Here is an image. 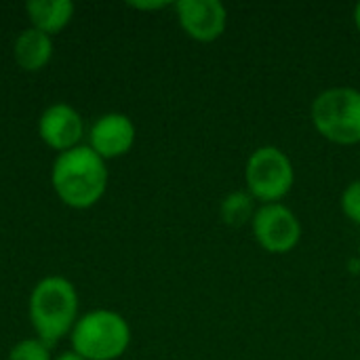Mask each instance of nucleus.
I'll return each mask as SVG.
<instances>
[{
  "label": "nucleus",
  "mask_w": 360,
  "mask_h": 360,
  "mask_svg": "<svg viewBox=\"0 0 360 360\" xmlns=\"http://www.w3.org/2000/svg\"><path fill=\"white\" fill-rule=\"evenodd\" d=\"M51 184L63 205L91 209L101 200L108 188L105 160L89 146L61 152L53 162Z\"/></svg>",
  "instance_id": "1"
},
{
  "label": "nucleus",
  "mask_w": 360,
  "mask_h": 360,
  "mask_svg": "<svg viewBox=\"0 0 360 360\" xmlns=\"http://www.w3.org/2000/svg\"><path fill=\"white\" fill-rule=\"evenodd\" d=\"M78 321V293L63 276H46L32 289L30 323L49 348L72 333Z\"/></svg>",
  "instance_id": "2"
},
{
  "label": "nucleus",
  "mask_w": 360,
  "mask_h": 360,
  "mask_svg": "<svg viewBox=\"0 0 360 360\" xmlns=\"http://www.w3.org/2000/svg\"><path fill=\"white\" fill-rule=\"evenodd\" d=\"M310 120L321 137L335 146L360 143V89L329 86L310 105Z\"/></svg>",
  "instance_id": "3"
},
{
  "label": "nucleus",
  "mask_w": 360,
  "mask_h": 360,
  "mask_svg": "<svg viewBox=\"0 0 360 360\" xmlns=\"http://www.w3.org/2000/svg\"><path fill=\"white\" fill-rule=\"evenodd\" d=\"M131 344V327L114 310H93L72 329V350L84 360L120 359Z\"/></svg>",
  "instance_id": "4"
},
{
  "label": "nucleus",
  "mask_w": 360,
  "mask_h": 360,
  "mask_svg": "<svg viewBox=\"0 0 360 360\" xmlns=\"http://www.w3.org/2000/svg\"><path fill=\"white\" fill-rule=\"evenodd\" d=\"M245 186L259 205L281 202L295 186L291 156L278 146H259L247 158Z\"/></svg>",
  "instance_id": "5"
},
{
  "label": "nucleus",
  "mask_w": 360,
  "mask_h": 360,
  "mask_svg": "<svg viewBox=\"0 0 360 360\" xmlns=\"http://www.w3.org/2000/svg\"><path fill=\"white\" fill-rule=\"evenodd\" d=\"M249 226L255 243L274 255L291 253L302 240L300 217L283 202L259 205Z\"/></svg>",
  "instance_id": "6"
},
{
  "label": "nucleus",
  "mask_w": 360,
  "mask_h": 360,
  "mask_svg": "<svg viewBox=\"0 0 360 360\" xmlns=\"http://www.w3.org/2000/svg\"><path fill=\"white\" fill-rule=\"evenodd\" d=\"M173 8L179 27L196 42H215L228 27V8L219 0H179Z\"/></svg>",
  "instance_id": "7"
},
{
  "label": "nucleus",
  "mask_w": 360,
  "mask_h": 360,
  "mask_svg": "<svg viewBox=\"0 0 360 360\" xmlns=\"http://www.w3.org/2000/svg\"><path fill=\"white\" fill-rule=\"evenodd\" d=\"M135 124L127 114L120 112H110L99 116L89 133V148L97 152L103 160L110 158H120L131 152L135 143Z\"/></svg>",
  "instance_id": "8"
},
{
  "label": "nucleus",
  "mask_w": 360,
  "mask_h": 360,
  "mask_svg": "<svg viewBox=\"0 0 360 360\" xmlns=\"http://www.w3.org/2000/svg\"><path fill=\"white\" fill-rule=\"evenodd\" d=\"M38 133H40V139L49 148L61 154L80 146L84 124H82L80 114L72 105L53 103L42 112L40 122H38Z\"/></svg>",
  "instance_id": "9"
},
{
  "label": "nucleus",
  "mask_w": 360,
  "mask_h": 360,
  "mask_svg": "<svg viewBox=\"0 0 360 360\" xmlns=\"http://www.w3.org/2000/svg\"><path fill=\"white\" fill-rule=\"evenodd\" d=\"M13 55H15V61L19 63L21 70L38 72L53 57V40L49 34H44L36 27H27L17 36L15 46H13Z\"/></svg>",
  "instance_id": "10"
},
{
  "label": "nucleus",
  "mask_w": 360,
  "mask_h": 360,
  "mask_svg": "<svg viewBox=\"0 0 360 360\" xmlns=\"http://www.w3.org/2000/svg\"><path fill=\"white\" fill-rule=\"evenodd\" d=\"M32 27L53 36L59 34L74 17V2L70 0H32L25 4Z\"/></svg>",
  "instance_id": "11"
},
{
  "label": "nucleus",
  "mask_w": 360,
  "mask_h": 360,
  "mask_svg": "<svg viewBox=\"0 0 360 360\" xmlns=\"http://www.w3.org/2000/svg\"><path fill=\"white\" fill-rule=\"evenodd\" d=\"M257 200L247 192V190H236L230 192L221 205H219V217L224 224L232 226V228H240L245 224H251L255 211H257Z\"/></svg>",
  "instance_id": "12"
},
{
  "label": "nucleus",
  "mask_w": 360,
  "mask_h": 360,
  "mask_svg": "<svg viewBox=\"0 0 360 360\" xmlns=\"http://www.w3.org/2000/svg\"><path fill=\"white\" fill-rule=\"evenodd\" d=\"M8 360H53L49 346L40 340H21L8 352Z\"/></svg>",
  "instance_id": "13"
},
{
  "label": "nucleus",
  "mask_w": 360,
  "mask_h": 360,
  "mask_svg": "<svg viewBox=\"0 0 360 360\" xmlns=\"http://www.w3.org/2000/svg\"><path fill=\"white\" fill-rule=\"evenodd\" d=\"M340 205H342V211L344 215L360 228V179H354L346 186V190L342 192V198H340Z\"/></svg>",
  "instance_id": "14"
},
{
  "label": "nucleus",
  "mask_w": 360,
  "mask_h": 360,
  "mask_svg": "<svg viewBox=\"0 0 360 360\" xmlns=\"http://www.w3.org/2000/svg\"><path fill=\"white\" fill-rule=\"evenodd\" d=\"M129 6L139 8V11H160V8H167V6H171V4L165 2V0H160V2H131Z\"/></svg>",
  "instance_id": "15"
},
{
  "label": "nucleus",
  "mask_w": 360,
  "mask_h": 360,
  "mask_svg": "<svg viewBox=\"0 0 360 360\" xmlns=\"http://www.w3.org/2000/svg\"><path fill=\"white\" fill-rule=\"evenodd\" d=\"M352 21H354V27L359 30L360 34V2L354 4V11H352Z\"/></svg>",
  "instance_id": "16"
},
{
  "label": "nucleus",
  "mask_w": 360,
  "mask_h": 360,
  "mask_svg": "<svg viewBox=\"0 0 360 360\" xmlns=\"http://www.w3.org/2000/svg\"><path fill=\"white\" fill-rule=\"evenodd\" d=\"M55 360H84V359H82L80 354H76V352L72 350V352H63V354H59V356H57Z\"/></svg>",
  "instance_id": "17"
}]
</instances>
